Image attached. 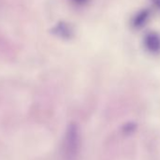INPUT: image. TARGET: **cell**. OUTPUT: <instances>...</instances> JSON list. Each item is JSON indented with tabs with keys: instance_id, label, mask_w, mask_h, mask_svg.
I'll return each instance as SVG.
<instances>
[{
	"instance_id": "6da1fadb",
	"label": "cell",
	"mask_w": 160,
	"mask_h": 160,
	"mask_svg": "<svg viewBox=\"0 0 160 160\" xmlns=\"http://www.w3.org/2000/svg\"><path fill=\"white\" fill-rule=\"evenodd\" d=\"M80 149V133L76 124L72 123L66 132L64 142H63V151L66 158L68 160H74L77 156Z\"/></svg>"
}]
</instances>
